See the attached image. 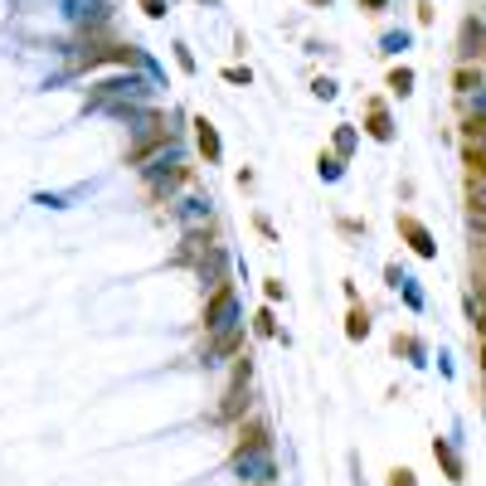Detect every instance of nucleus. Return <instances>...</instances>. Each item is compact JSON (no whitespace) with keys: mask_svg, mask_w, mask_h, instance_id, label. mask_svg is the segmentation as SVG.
<instances>
[{"mask_svg":"<svg viewBox=\"0 0 486 486\" xmlns=\"http://www.w3.org/2000/svg\"><path fill=\"white\" fill-rule=\"evenodd\" d=\"M369 5H385V0H369Z\"/></svg>","mask_w":486,"mask_h":486,"instance_id":"0eeeda50","label":"nucleus"},{"mask_svg":"<svg viewBox=\"0 0 486 486\" xmlns=\"http://www.w3.org/2000/svg\"><path fill=\"white\" fill-rule=\"evenodd\" d=\"M472 175L486 180V151H472Z\"/></svg>","mask_w":486,"mask_h":486,"instance_id":"7ed1b4c3","label":"nucleus"},{"mask_svg":"<svg viewBox=\"0 0 486 486\" xmlns=\"http://www.w3.org/2000/svg\"><path fill=\"white\" fill-rule=\"evenodd\" d=\"M399 224H404V234H409V239H413V248H418V253H423V258H428V253H433V243H428V234H423V229H418V224H413V219H399Z\"/></svg>","mask_w":486,"mask_h":486,"instance_id":"f257e3e1","label":"nucleus"},{"mask_svg":"<svg viewBox=\"0 0 486 486\" xmlns=\"http://www.w3.org/2000/svg\"><path fill=\"white\" fill-rule=\"evenodd\" d=\"M365 331H369V321H365V311H355L350 316V336H365Z\"/></svg>","mask_w":486,"mask_h":486,"instance_id":"20e7f679","label":"nucleus"},{"mask_svg":"<svg viewBox=\"0 0 486 486\" xmlns=\"http://www.w3.org/2000/svg\"><path fill=\"white\" fill-rule=\"evenodd\" d=\"M141 5H146V15H160V0H141Z\"/></svg>","mask_w":486,"mask_h":486,"instance_id":"39448f33","label":"nucleus"},{"mask_svg":"<svg viewBox=\"0 0 486 486\" xmlns=\"http://www.w3.org/2000/svg\"><path fill=\"white\" fill-rule=\"evenodd\" d=\"M394 486H413V481H409V472H394Z\"/></svg>","mask_w":486,"mask_h":486,"instance_id":"423d86ee","label":"nucleus"},{"mask_svg":"<svg viewBox=\"0 0 486 486\" xmlns=\"http://www.w3.org/2000/svg\"><path fill=\"white\" fill-rule=\"evenodd\" d=\"M199 146H204L209 156H219V141H214V132H209V122H199Z\"/></svg>","mask_w":486,"mask_h":486,"instance_id":"f03ea898","label":"nucleus"},{"mask_svg":"<svg viewBox=\"0 0 486 486\" xmlns=\"http://www.w3.org/2000/svg\"><path fill=\"white\" fill-rule=\"evenodd\" d=\"M321 5H326V0H321Z\"/></svg>","mask_w":486,"mask_h":486,"instance_id":"6e6552de","label":"nucleus"}]
</instances>
